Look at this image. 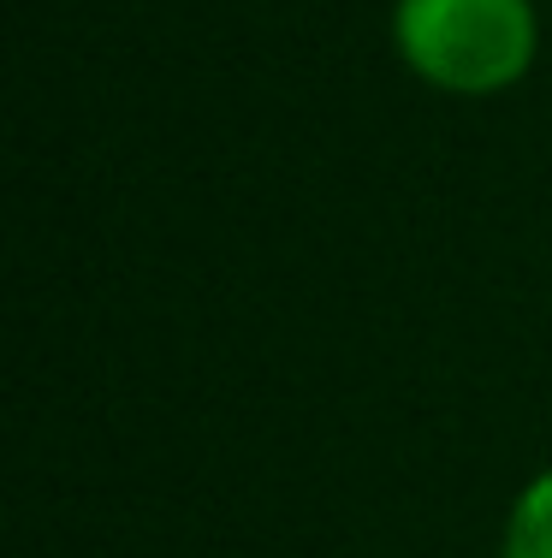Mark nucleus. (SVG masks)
Segmentation results:
<instances>
[{
  "label": "nucleus",
  "instance_id": "obj_2",
  "mask_svg": "<svg viewBox=\"0 0 552 558\" xmlns=\"http://www.w3.org/2000/svg\"><path fill=\"white\" fill-rule=\"evenodd\" d=\"M499 558H552V470H541L511 505L505 553Z\"/></svg>",
  "mask_w": 552,
  "mask_h": 558
},
{
  "label": "nucleus",
  "instance_id": "obj_1",
  "mask_svg": "<svg viewBox=\"0 0 552 558\" xmlns=\"http://www.w3.org/2000/svg\"><path fill=\"white\" fill-rule=\"evenodd\" d=\"M398 54L428 89L445 96H505L541 54L535 0H398Z\"/></svg>",
  "mask_w": 552,
  "mask_h": 558
}]
</instances>
